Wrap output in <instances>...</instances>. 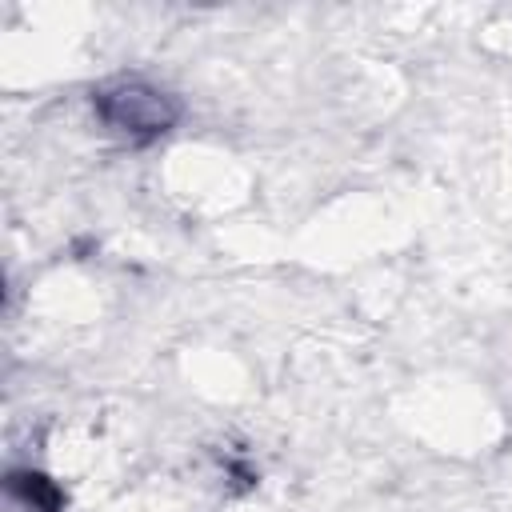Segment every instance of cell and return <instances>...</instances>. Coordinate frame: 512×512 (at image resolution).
Instances as JSON below:
<instances>
[{
	"mask_svg": "<svg viewBox=\"0 0 512 512\" xmlns=\"http://www.w3.org/2000/svg\"><path fill=\"white\" fill-rule=\"evenodd\" d=\"M92 112L112 136L144 148V144L168 136L184 108L164 84H156L148 76L120 72L92 88Z\"/></svg>",
	"mask_w": 512,
	"mask_h": 512,
	"instance_id": "obj_1",
	"label": "cell"
},
{
	"mask_svg": "<svg viewBox=\"0 0 512 512\" xmlns=\"http://www.w3.org/2000/svg\"><path fill=\"white\" fill-rule=\"evenodd\" d=\"M8 496H12V504L32 508V512H60V504H64V492L44 472H12Z\"/></svg>",
	"mask_w": 512,
	"mask_h": 512,
	"instance_id": "obj_2",
	"label": "cell"
}]
</instances>
